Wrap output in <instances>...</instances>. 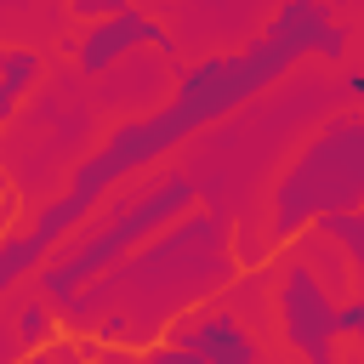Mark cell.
<instances>
[{"label": "cell", "instance_id": "9c48e42d", "mask_svg": "<svg viewBox=\"0 0 364 364\" xmlns=\"http://www.w3.org/2000/svg\"><path fill=\"white\" fill-rule=\"evenodd\" d=\"M313 228H318V239L341 245V262H347V267H364V216H358V210H330V216H318Z\"/></svg>", "mask_w": 364, "mask_h": 364}, {"label": "cell", "instance_id": "4fadbf2b", "mask_svg": "<svg viewBox=\"0 0 364 364\" xmlns=\"http://www.w3.org/2000/svg\"><path fill=\"white\" fill-rule=\"evenodd\" d=\"M336 336H364V296L336 301Z\"/></svg>", "mask_w": 364, "mask_h": 364}, {"label": "cell", "instance_id": "9a60e30c", "mask_svg": "<svg viewBox=\"0 0 364 364\" xmlns=\"http://www.w3.org/2000/svg\"><path fill=\"white\" fill-rule=\"evenodd\" d=\"M23 358V347H17V336H11V324L0 318V364H17Z\"/></svg>", "mask_w": 364, "mask_h": 364}, {"label": "cell", "instance_id": "ac0fdd59", "mask_svg": "<svg viewBox=\"0 0 364 364\" xmlns=\"http://www.w3.org/2000/svg\"><path fill=\"white\" fill-rule=\"evenodd\" d=\"M324 6H347V0H324Z\"/></svg>", "mask_w": 364, "mask_h": 364}, {"label": "cell", "instance_id": "7a4b0ae2", "mask_svg": "<svg viewBox=\"0 0 364 364\" xmlns=\"http://www.w3.org/2000/svg\"><path fill=\"white\" fill-rule=\"evenodd\" d=\"M199 205V182L188 176V171H171V176H159L154 188H142V193H131V199H119L91 233H80L68 250H51L34 273H28V290L40 296V301H68L80 284H91L97 273H108L119 256H131L136 245H148L159 228H171L176 216H188Z\"/></svg>", "mask_w": 364, "mask_h": 364}, {"label": "cell", "instance_id": "30bf717a", "mask_svg": "<svg viewBox=\"0 0 364 364\" xmlns=\"http://www.w3.org/2000/svg\"><path fill=\"white\" fill-rule=\"evenodd\" d=\"M347 46H353V28H347L341 17H330V23L318 28V46H313V51H318L324 63H347Z\"/></svg>", "mask_w": 364, "mask_h": 364}, {"label": "cell", "instance_id": "8fae6325", "mask_svg": "<svg viewBox=\"0 0 364 364\" xmlns=\"http://www.w3.org/2000/svg\"><path fill=\"white\" fill-rule=\"evenodd\" d=\"M136 364H205L199 353H188V347H176V341H148V347H136Z\"/></svg>", "mask_w": 364, "mask_h": 364}, {"label": "cell", "instance_id": "277c9868", "mask_svg": "<svg viewBox=\"0 0 364 364\" xmlns=\"http://www.w3.org/2000/svg\"><path fill=\"white\" fill-rule=\"evenodd\" d=\"M279 330H284V347L301 358V364H341L336 353V296L318 284V273L307 262H290L279 273Z\"/></svg>", "mask_w": 364, "mask_h": 364}, {"label": "cell", "instance_id": "e0dca14e", "mask_svg": "<svg viewBox=\"0 0 364 364\" xmlns=\"http://www.w3.org/2000/svg\"><path fill=\"white\" fill-rule=\"evenodd\" d=\"M6 210H11V205H6V199H0V216H6Z\"/></svg>", "mask_w": 364, "mask_h": 364}, {"label": "cell", "instance_id": "5b68a950", "mask_svg": "<svg viewBox=\"0 0 364 364\" xmlns=\"http://www.w3.org/2000/svg\"><path fill=\"white\" fill-rule=\"evenodd\" d=\"M136 46H154L159 57H176V40H171V28H165V23H154L148 11L125 6L119 17L85 23V34H80V46H74V68H80L85 80H97V74L119 68V63H125Z\"/></svg>", "mask_w": 364, "mask_h": 364}, {"label": "cell", "instance_id": "2e32d148", "mask_svg": "<svg viewBox=\"0 0 364 364\" xmlns=\"http://www.w3.org/2000/svg\"><path fill=\"white\" fill-rule=\"evenodd\" d=\"M239 262H262V239L256 233H239Z\"/></svg>", "mask_w": 364, "mask_h": 364}, {"label": "cell", "instance_id": "6da1fadb", "mask_svg": "<svg viewBox=\"0 0 364 364\" xmlns=\"http://www.w3.org/2000/svg\"><path fill=\"white\" fill-rule=\"evenodd\" d=\"M324 23H330V6H324V0H284L250 51L193 63V68L176 80V97H171L159 114H148V119H125V125L108 136L102 154H91V159L74 165L68 188H63L51 205H40L23 228L0 233V296H11V290H17L51 250H63V239L102 205V193H108L119 176L154 165V159L171 154L188 131H199L205 119H216V114L250 102V97L267 91L279 74H290V68L318 46V28H324Z\"/></svg>", "mask_w": 364, "mask_h": 364}, {"label": "cell", "instance_id": "5bb4252c", "mask_svg": "<svg viewBox=\"0 0 364 364\" xmlns=\"http://www.w3.org/2000/svg\"><path fill=\"white\" fill-rule=\"evenodd\" d=\"M74 6V17H85V23H102V17H119L131 0H68Z\"/></svg>", "mask_w": 364, "mask_h": 364}, {"label": "cell", "instance_id": "ba28073f", "mask_svg": "<svg viewBox=\"0 0 364 364\" xmlns=\"http://www.w3.org/2000/svg\"><path fill=\"white\" fill-rule=\"evenodd\" d=\"M6 324H11V336H17V347H23V353H34V347L57 341V313H51V301H40L34 290L6 313Z\"/></svg>", "mask_w": 364, "mask_h": 364}, {"label": "cell", "instance_id": "3957f363", "mask_svg": "<svg viewBox=\"0 0 364 364\" xmlns=\"http://www.w3.org/2000/svg\"><path fill=\"white\" fill-rule=\"evenodd\" d=\"M358 148H364V119H358V114H336V119L290 159V171H284L279 188H273V228H267L273 245L301 239V233H307L318 216H330V210H358V176H364Z\"/></svg>", "mask_w": 364, "mask_h": 364}, {"label": "cell", "instance_id": "8992f818", "mask_svg": "<svg viewBox=\"0 0 364 364\" xmlns=\"http://www.w3.org/2000/svg\"><path fill=\"white\" fill-rule=\"evenodd\" d=\"M165 341L199 353L205 364H262V341L250 336V324H245L228 301L193 307V313L171 318V324H165Z\"/></svg>", "mask_w": 364, "mask_h": 364}, {"label": "cell", "instance_id": "7c38bea8", "mask_svg": "<svg viewBox=\"0 0 364 364\" xmlns=\"http://www.w3.org/2000/svg\"><path fill=\"white\" fill-rule=\"evenodd\" d=\"M17 364H80V341H46V347H34V353H23Z\"/></svg>", "mask_w": 364, "mask_h": 364}, {"label": "cell", "instance_id": "52a82bcc", "mask_svg": "<svg viewBox=\"0 0 364 364\" xmlns=\"http://www.w3.org/2000/svg\"><path fill=\"white\" fill-rule=\"evenodd\" d=\"M46 74V57L28 46H0V131L17 119V108L28 102L34 80Z\"/></svg>", "mask_w": 364, "mask_h": 364}]
</instances>
